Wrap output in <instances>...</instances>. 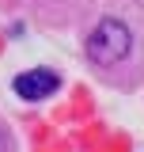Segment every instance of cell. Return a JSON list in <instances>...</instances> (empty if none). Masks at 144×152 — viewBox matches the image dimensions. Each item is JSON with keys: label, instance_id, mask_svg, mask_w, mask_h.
I'll list each match as a JSON object with an SVG mask.
<instances>
[{"label": "cell", "instance_id": "cell-2", "mask_svg": "<svg viewBox=\"0 0 144 152\" xmlns=\"http://www.w3.org/2000/svg\"><path fill=\"white\" fill-rule=\"evenodd\" d=\"M57 88H61V76H57L53 69H31V72H19L15 76V95L19 99H31V103L49 99Z\"/></svg>", "mask_w": 144, "mask_h": 152}, {"label": "cell", "instance_id": "cell-3", "mask_svg": "<svg viewBox=\"0 0 144 152\" xmlns=\"http://www.w3.org/2000/svg\"><path fill=\"white\" fill-rule=\"evenodd\" d=\"M0 152H8V133L0 129Z\"/></svg>", "mask_w": 144, "mask_h": 152}, {"label": "cell", "instance_id": "cell-1", "mask_svg": "<svg viewBox=\"0 0 144 152\" xmlns=\"http://www.w3.org/2000/svg\"><path fill=\"white\" fill-rule=\"evenodd\" d=\"M129 50H133V34H129L125 23L114 19V15L99 19L95 31L87 34V57L95 65H103V69H110V65H118L121 57H129Z\"/></svg>", "mask_w": 144, "mask_h": 152}]
</instances>
